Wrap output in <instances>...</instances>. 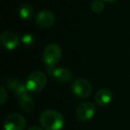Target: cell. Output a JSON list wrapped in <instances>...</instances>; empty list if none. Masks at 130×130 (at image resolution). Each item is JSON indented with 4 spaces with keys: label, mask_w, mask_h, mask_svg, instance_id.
Wrapping results in <instances>:
<instances>
[{
    "label": "cell",
    "mask_w": 130,
    "mask_h": 130,
    "mask_svg": "<svg viewBox=\"0 0 130 130\" xmlns=\"http://www.w3.org/2000/svg\"><path fill=\"white\" fill-rule=\"evenodd\" d=\"M95 114V106L92 103L84 102L78 105L76 109V117L80 121H88Z\"/></svg>",
    "instance_id": "8992f818"
},
{
    "label": "cell",
    "mask_w": 130,
    "mask_h": 130,
    "mask_svg": "<svg viewBox=\"0 0 130 130\" xmlns=\"http://www.w3.org/2000/svg\"><path fill=\"white\" fill-rule=\"evenodd\" d=\"M47 82V78L44 72L35 71L28 76L25 85L28 91L31 93H39L45 88Z\"/></svg>",
    "instance_id": "7a4b0ae2"
},
{
    "label": "cell",
    "mask_w": 130,
    "mask_h": 130,
    "mask_svg": "<svg viewBox=\"0 0 130 130\" xmlns=\"http://www.w3.org/2000/svg\"><path fill=\"white\" fill-rule=\"evenodd\" d=\"M35 41V38L32 36L31 34H25L22 36V42L24 45H27V46H29V45H33Z\"/></svg>",
    "instance_id": "5bb4252c"
},
{
    "label": "cell",
    "mask_w": 130,
    "mask_h": 130,
    "mask_svg": "<svg viewBox=\"0 0 130 130\" xmlns=\"http://www.w3.org/2000/svg\"><path fill=\"white\" fill-rule=\"evenodd\" d=\"M1 45L7 50H14L20 45L21 38L18 34L11 30H5L0 36Z\"/></svg>",
    "instance_id": "5b68a950"
},
{
    "label": "cell",
    "mask_w": 130,
    "mask_h": 130,
    "mask_svg": "<svg viewBox=\"0 0 130 130\" xmlns=\"http://www.w3.org/2000/svg\"><path fill=\"white\" fill-rule=\"evenodd\" d=\"M39 122L45 130H61L64 126V117L54 110H46L41 113Z\"/></svg>",
    "instance_id": "6da1fadb"
},
{
    "label": "cell",
    "mask_w": 130,
    "mask_h": 130,
    "mask_svg": "<svg viewBox=\"0 0 130 130\" xmlns=\"http://www.w3.org/2000/svg\"><path fill=\"white\" fill-rule=\"evenodd\" d=\"M28 130H43V128L39 127V126H31Z\"/></svg>",
    "instance_id": "e0dca14e"
},
{
    "label": "cell",
    "mask_w": 130,
    "mask_h": 130,
    "mask_svg": "<svg viewBox=\"0 0 130 130\" xmlns=\"http://www.w3.org/2000/svg\"><path fill=\"white\" fill-rule=\"evenodd\" d=\"M104 1H107V2H109V3H113V2H115V1H117V0H104Z\"/></svg>",
    "instance_id": "ac0fdd59"
},
{
    "label": "cell",
    "mask_w": 130,
    "mask_h": 130,
    "mask_svg": "<svg viewBox=\"0 0 130 130\" xmlns=\"http://www.w3.org/2000/svg\"><path fill=\"white\" fill-rule=\"evenodd\" d=\"M7 97H8L7 92L6 91L4 87L1 86V87H0V103L2 105L5 104V103L7 101Z\"/></svg>",
    "instance_id": "9a60e30c"
},
{
    "label": "cell",
    "mask_w": 130,
    "mask_h": 130,
    "mask_svg": "<svg viewBox=\"0 0 130 130\" xmlns=\"http://www.w3.org/2000/svg\"><path fill=\"white\" fill-rule=\"evenodd\" d=\"M55 22V15L50 11H41L36 16V23L42 29L51 28Z\"/></svg>",
    "instance_id": "9c48e42d"
},
{
    "label": "cell",
    "mask_w": 130,
    "mask_h": 130,
    "mask_svg": "<svg viewBox=\"0 0 130 130\" xmlns=\"http://www.w3.org/2000/svg\"><path fill=\"white\" fill-rule=\"evenodd\" d=\"M104 9V3L103 0H94L91 4V10L95 13H100Z\"/></svg>",
    "instance_id": "4fadbf2b"
},
{
    "label": "cell",
    "mask_w": 130,
    "mask_h": 130,
    "mask_svg": "<svg viewBox=\"0 0 130 130\" xmlns=\"http://www.w3.org/2000/svg\"><path fill=\"white\" fill-rule=\"evenodd\" d=\"M72 93L78 98H87L92 93V86L85 78H78L71 86Z\"/></svg>",
    "instance_id": "277c9868"
},
{
    "label": "cell",
    "mask_w": 130,
    "mask_h": 130,
    "mask_svg": "<svg viewBox=\"0 0 130 130\" xmlns=\"http://www.w3.org/2000/svg\"><path fill=\"white\" fill-rule=\"evenodd\" d=\"M61 48L57 44H50L44 50V62L46 64L47 67H55V65L61 61Z\"/></svg>",
    "instance_id": "3957f363"
},
{
    "label": "cell",
    "mask_w": 130,
    "mask_h": 130,
    "mask_svg": "<svg viewBox=\"0 0 130 130\" xmlns=\"http://www.w3.org/2000/svg\"><path fill=\"white\" fill-rule=\"evenodd\" d=\"M4 127L5 130H24L26 127V119L21 114H11L5 120Z\"/></svg>",
    "instance_id": "52a82bcc"
},
{
    "label": "cell",
    "mask_w": 130,
    "mask_h": 130,
    "mask_svg": "<svg viewBox=\"0 0 130 130\" xmlns=\"http://www.w3.org/2000/svg\"><path fill=\"white\" fill-rule=\"evenodd\" d=\"M18 83H19V81L16 79V78H9V79L6 81V86L9 87V89L13 90V89H14V87L18 85Z\"/></svg>",
    "instance_id": "2e32d148"
},
{
    "label": "cell",
    "mask_w": 130,
    "mask_h": 130,
    "mask_svg": "<svg viewBox=\"0 0 130 130\" xmlns=\"http://www.w3.org/2000/svg\"><path fill=\"white\" fill-rule=\"evenodd\" d=\"M19 102H20V107L22 108V110L26 112H30L35 107L34 100L29 94H26L23 97L20 98Z\"/></svg>",
    "instance_id": "8fae6325"
},
{
    "label": "cell",
    "mask_w": 130,
    "mask_h": 130,
    "mask_svg": "<svg viewBox=\"0 0 130 130\" xmlns=\"http://www.w3.org/2000/svg\"><path fill=\"white\" fill-rule=\"evenodd\" d=\"M95 102L100 106H106L111 102L112 100V93L110 89L103 88L100 89L94 96Z\"/></svg>",
    "instance_id": "30bf717a"
},
{
    "label": "cell",
    "mask_w": 130,
    "mask_h": 130,
    "mask_svg": "<svg viewBox=\"0 0 130 130\" xmlns=\"http://www.w3.org/2000/svg\"><path fill=\"white\" fill-rule=\"evenodd\" d=\"M19 15L23 20H30L34 16V9L29 4H22L19 7Z\"/></svg>",
    "instance_id": "7c38bea8"
},
{
    "label": "cell",
    "mask_w": 130,
    "mask_h": 130,
    "mask_svg": "<svg viewBox=\"0 0 130 130\" xmlns=\"http://www.w3.org/2000/svg\"><path fill=\"white\" fill-rule=\"evenodd\" d=\"M47 72L60 83H67L72 79L73 74L67 68L47 67Z\"/></svg>",
    "instance_id": "ba28073f"
}]
</instances>
